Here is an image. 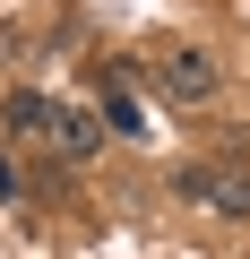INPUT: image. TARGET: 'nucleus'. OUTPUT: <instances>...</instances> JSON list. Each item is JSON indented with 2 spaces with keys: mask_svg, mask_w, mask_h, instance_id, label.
Masks as SVG:
<instances>
[{
  "mask_svg": "<svg viewBox=\"0 0 250 259\" xmlns=\"http://www.w3.org/2000/svg\"><path fill=\"white\" fill-rule=\"evenodd\" d=\"M43 139H52L61 156H95V147H104V121H95L86 104H52V121H43Z\"/></svg>",
  "mask_w": 250,
  "mask_h": 259,
  "instance_id": "7ed1b4c3",
  "label": "nucleus"
},
{
  "mask_svg": "<svg viewBox=\"0 0 250 259\" xmlns=\"http://www.w3.org/2000/svg\"><path fill=\"white\" fill-rule=\"evenodd\" d=\"M43 121H52L43 95H18V104H9V130H18V139H43Z\"/></svg>",
  "mask_w": 250,
  "mask_h": 259,
  "instance_id": "20e7f679",
  "label": "nucleus"
},
{
  "mask_svg": "<svg viewBox=\"0 0 250 259\" xmlns=\"http://www.w3.org/2000/svg\"><path fill=\"white\" fill-rule=\"evenodd\" d=\"M181 199H198L216 216H250V173L241 164H190L181 173Z\"/></svg>",
  "mask_w": 250,
  "mask_h": 259,
  "instance_id": "f03ea898",
  "label": "nucleus"
},
{
  "mask_svg": "<svg viewBox=\"0 0 250 259\" xmlns=\"http://www.w3.org/2000/svg\"><path fill=\"white\" fill-rule=\"evenodd\" d=\"M156 78H164L173 104H216V87H224V69H216L207 44H173V52L156 61Z\"/></svg>",
  "mask_w": 250,
  "mask_h": 259,
  "instance_id": "f257e3e1",
  "label": "nucleus"
}]
</instances>
